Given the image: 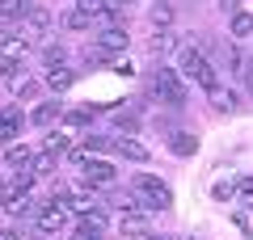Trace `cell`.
<instances>
[{"label":"cell","mask_w":253,"mask_h":240,"mask_svg":"<svg viewBox=\"0 0 253 240\" xmlns=\"http://www.w3.org/2000/svg\"><path fill=\"white\" fill-rule=\"evenodd\" d=\"M0 240H21V236H17L13 228H4V232H0Z\"/></svg>","instance_id":"34"},{"label":"cell","mask_w":253,"mask_h":240,"mask_svg":"<svg viewBox=\"0 0 253 240\" xmlns=\"http://www.w3.org/2000/svg\"><path fill=\"white\" fill-rule=\"evenodd\" d=\"M114 148H118V156L135 160V164H144V160H148V148H144V143H135V139H118Z\"/></svg>","instance_id":"16"},{"label":"cell","mask_w":253,"mask_h":240,"mask_svg":"<svg viewBox=\"0 0 253 240\" xmlns=\"http://www.w3.org/2000/svg\"><path fill=\"white\" fill-rule=\"evenodd\" d=\"M72 72H68V68H51V72H46V84H51V89L55 93H63V89H68V84H72Z\"/></svg>","instance_id":"18"},{"label":"cell","mask_w":253,"mask_h":240,"mask_svg":"<svg viewBox=\"0 0 253 240\" xmlns=\"http://www.w3.org/2000/svg\"><path fill=\"white\" fill-rule=\"evenodd\" d=\"M63 26H68V30H93V13H84L81 4H76V9L63 13Z\"/></svg>","instance_id":"17"},{"label":"cell","mask_w":253,"mask_h":240,"mask_svg":"<svg viewBox=\"0 0 253 240\" xmlns=\"http://www.w3.org/2000/svg\"><path fill=\"white\" fill-rule=\"evenodd\" d=\"M169 148H173V156H194V135H186V131H173L169 135Z\"/></svg>","instance_id":"15"},{"label":"cell","mask_w":253,"mask_h":240,"mask_svg":"<svg viewBox=\"0 0 253 240\" xmlns=\"http://www.w3.org/2000/svg\"><path fill=\"white\" fill-rule=\"evenodd\" d=\"M148 17H152V26H169V21H173V9H169V4H165V0H161V4H152V13H148Z\"/></svg>","instance_id":"24"},{"label":"cell","mask_w":253,"mask_h":240,"mask_svg":"<svg viewBox=\"0 0 253 240\" xmlns=\"http://www.w3.org/2000/svg\"><path fill=\"white\" fill-rule=\"evenodd\" d=\"M219 9H224V13H236V0H219Z\"/></svg>","instance_id":"33"},{"label":"cell","mask_w":253,"mask_h":240,"mask_svg":"<svg viewBox=\"0 0 253 240\" xmlns=\"http://www.w3.org/2000/svg\"><path fill=\"white\" fill-rule=\"evenodd\" d=\"M207 93H211V106H215L219 114H232V110L241 106V97H236V93H228V89H219V84H215V89H207Z\"/></svg>","instance_id":"12"},{"label":"cell","mask_w":253,"mask_h":240,"mask_svg":"<svg viewBox=\"0 0 253 240\" xmlns=\"http://www.w3.org/2000/svg\"><path fill=\"white\" fill-rule=\"evenodd\" d=\"M232 194H236V190H232V181H219V186H215V198H219V202H228Z\"/></svg>","instance_id":"30"},{"label":"cell","mask_w":253,"mask_h":240,"mask_svg":"<svg viewBox=\"0 0 253 240\" xmlns=\"http://www.w3.org/2000/svg\"><path fill=\"white\" fill-rule=\"evenodd\" d=\"M110 118H114V126H118V131H126V135H135V131H139V118L131 114V110H114Z\"/></svg>","instance_id":"19"},{"label":"cell","mask_w":253,"mask_h":240,"mask_svg":"<svg viewBox=\"0 0 253 240\" xmlns=\"http://www.w3.org/2000/svg\"><path fill=\"white\" fill-rule=\"evenodd\" d=\"M232 219H236V228H245V232L253 236V211H236Z\"/></svg>","instance_id":"29"},{"label":"cell","mask_w":253,"mask_h":240,"mask_svg":"<svg viewBox=\"0 0 253 240\" xmlns=\"http://www.w3.org/2000/svg\"><path fill=\"white\" fill-rule=\"evenodd\" d=\"M30 240H42V236H30Z\"/></svg>","instance_id":"37"},{"label":"cell","mask_w":253,"mask_h":240,"mask_svg":"<svg viewBox=\"0 0 253 240\" xmlns=\"http://www.w3.org/2000/svg\"><path fill=\"white\" fill-rule=\"evenodd\" d=\"M4 160H9V169H30V160H34V156H30L26 148H9V156H4Z\"/></svg>","instance_id":"23"},{"label":"cell","mask_w":253,"mask_h":240,"mask_svg":"<svg viewBox=\"0 0 253 240\" xmlns=\"http://www.w3.org/2000/svg\"><path fill=\"white\" fill-rule=\"evenodd\" d=\"M144 240H173V236H144Z\"/></svg>","instance_id":"36"},{"label":"cell","mask_w":253,"mask_h":240,"mask_svg":"<svg viewBox=\"0 0 253 240\" xmlns=\"http://www.w3.org/2000/svg\"><path fill=\"white\" fill-rule=\"evenodd\" d=\"M114 164H106V160H89L84 164V186H114Z\"/></svg>","instance_id":"6"},{"label":"cell","mask_w":253,"mask_h":240,"mask_svg":"<svg viewBox=\"0 0 253 240\" xmlns=\"http://www.w3.org/2000/svg\"><path fill=\"white\" fill-rule=\"evenodd\" d=\"M55 164H59V156H51V152H38V156L30 160V173H34V177H51Z\"/></svg>","instance_id":"14"},{"label":"cell","mask_w":253,"mask_h":240,"mask_svg":"<svg viewBox=\"0 0 253 240\" xmlns=\"http://www.w3.org/2000/svg\"><path fill=\"white\" fill-rule=\"evenodd\" d=\"M46 152H51V156H63V152H72V139L59 135V131H51L46 135Z\"/></svg>","instance_id":"20"},{"label":"cell","mask_w":253,"mask_h":240,"mask_svg":"<svg viewBox=\"0 0 253 240\" xmlns=\"http://www.w3.org/2000/svg\"><path fill=\"white\" fill-rule=\"evenodd\" d=\"M42 59H46V68H63V46L46 42V46H42Z\"/></svg>","instance_id":"26"},{"label":"cell","mask_w":253,"mask_h":240,"mask_svg":"<svg viewBox=\"0 0 253 240\" xmlns=\"http://www.w3.org/2000/svg\"><path fill=\"white\" fill-rule=\"evenodd\" d=\"M0 17H4V21L26 17V4H21V0H0Z\"/></svg>","instance_id":"25"},{"label":"cell","mask_w":253,"mask_h":240,"mask_svg":"<svg viewBox=\"0 0 253 240\" xmlns=\"http://www.w3.org/2000/svg\"><path fill=\"white\" fill-rule=\"evenodd\" d=\"M232 34L236 38H249L253 34V13H232Z\"/></svg>","instance_id":"21"},{"label":"cell","mask_w":253,"mask_h":240,"mask_svg":"<svg viewBox=\"0 0 253 240\" xmlns=\"http://www.w3.org/2000/svg\"><path fill=\"white\" fill-rule=\"evenodd\" d=\"M118 228H123V236H152V228H148V219H144L139 211L123 215V223H118Z\"/></svg>","instance_id":"10"},{"label":"cell","mask_w":253,"mask_h":240,"mask_svg":"<svg viewBox=\"0 0 253 240\" xmlns=\"http://www.w3.org/2000/svg\"><path fill=\"white\" fill-rule=\"evenodd\" d=\"M63 223H68V211H63V206H42V211H38V228L42 232H59Z\"/></svg>","instance_id":"8"},{"label":"cell","mask_w":253,"mask_h":240,"mask_svg":"<svg viewBox=\"0 0 253 240\" xmlns=\"http://www.w3.org/2000/svg\"><path fill=\"white\" fill-rule=\"evenodd\" d=\"M131 194H135L139 211H169L173 206V190L165 186V181H156L152 173H139V177L131 181Z\"/></svg>","instance_id":"1"},{"label":"cell","mask_w":253,"mask_h":240,"mask_svg":"<svg viewBox=\"0 0 253 240\" xmlns=\"http://www.w3.org/2000/svg\"><path fill=\"white\" fill-rule=\"evenodd\" d=\"M59 118H63V106H59V101H46V106L34 110V126H55Z\"/></svg>","instance_id":"13"},{"label":"cell","mask_w":253,"mask_h":240,"mask_svg":"<svg viewBox=\"0 0 253 240\" xmlns=\"http://www.w3.org/2000/svg\"><path fill=\"white\" fill-rule=\"evenodd\" d=\"M152 93L165 106H186V89H181V80H177L173 68H156L152 72Z\"/></svg>","instance_id":"3"},{"label":"cell","mask_w":253,"mask_h":240,"mask_svg":"<svg viewBox=\"0 0 253 240\" xmlns=\"http://www.w3.org/2000/svg\"><path fill=\"white\" fill-rule=\"evenodd\" d=\"M131 4H135V0H110V9H118V13H126Z\"/></svg>","instance_id":"32"},{"label":"cell","mask_w":253,"mask_h":240,"mask_svg":"<svg viewBox=\"0 0 253 240\" xmlns=\"http://www.w3.org/2000/svg\"><path fill=\"white\" fill-rule=\"evenodd\" d=\"M241 194H253V177H245V181H241Z\"/></svg>","instance_id":"35"},{"label":"cell","mask_w":253,"mask_h":240,"mask_svg":"<svg viewBox=\"0 0 253 240\" xmlns=\"http://www.w3.org/2000/svg\"><path fill=\"white\" fill-rule=\"evenodd\" d=\"M30 42H34L30 34H13V38H0V63H17L21 55L30 51Z\"/></svg>","instance_id":"4"},{"label":"cell","mask_w":253,"mask_h":240,"mask_svg":"<svg viewBox=\"0 0 253 240\" xmlns=\"http://www.w3.org/2000/svg\"><path fill=\"white\" fill-rule=\"evenodd\" d=\"M81 59L89 63V68H93V63H110V51H106V46H97V42H89V46L81 51Z\"/></svg>","instance_id":"22"},{"label":"cell","mask_w":253,"mask_h":240,"mask_svg":"<svg viewBox=\"0 0 253 240\" xmlns=\"http://www.w3.org/2000/svg\"><path fill=\"white\" fill-rule=\"evenodd\" d=\"M17 131H21V114L17 110H4V114H0V143H13Z\"/></svg>","instance_id":"9"},{"label":"cell","mask_w":253,"mask_h":240,"mask_svg":"<svg viewBox=\"0 0 253 240\" xmlns=\"http://www.w3.org/2000/svg\"><path fill=\"white\" fill-rule=\"evenodd\" d=\"M110 148H114V143L101 139V135H89V139H84V152H89V156H93V152H110Z\"/></svg>","instance_id":"27"},{"label":"cell","mask_w":253,"mask_h":240,"mask_svg":"<svg viewBox=\"0 0 253 240\" xmlns=\"http://www.w3.org/2000/svg\"><path fill=\"white\" fill-rule=\"evenodd\" d=\"M46 30H51V9L30 4V9H26V34H30V38H42Z\"/></svg>","instance_id":"5"},{"label":"cell","mask_w":253,"mask_h":240,"mask_svg":"<svg viewBox=\"0 0 253 240\" xmlns=\"http://www.w3.org/2000/svg\"><path fill=\"white\" fill-rule=\"evenodd\" d=\"M228 68H232L236 80H253V59L245 51H236V46H228Z\"/></svg>","instance_id":"7"},{"label":"cell","mask_w":253,"mask_h":240,"mask_svg":"<svg viewBox=\"0 0 253 240\" xmlns=\"http://www.w3.org/2000/svg\"><path fill=\"white\" fill-rule=\"evenodd\" d=\"M169 46H173V38H169V34H156V38H152V46H148V51H152L156 59H161V55L169 51Z\"/></svg>","instance_id":"28"},{"label":"cell","mask_w":253,"mask_h":240,"mask_svg":"<svg viewBox=\"0 0 253 240\" xmlns=\"http://www.w3.org/2000/svg\"><path fill=\"white\" fill-rule=\"evenodd\" d=\"M126 42H131V38H126V30H123V26H110V30H101V38H97V46H106V51H123Z\"/></svg>","instance_id":"11"},{"label":"cell","mask_w":253,"mask_h":240,"mask_svg":"<svg viewBox=\"0 0 253 240\" xmlns=\"http://www.w3.org/2000/svg\"><path fill=\"white\" fill-rule=\"evenodd\" d=\"M181 76L194 80V84H203V89H215L219 80H215V68L207 63V55L194 51V46H181Z\"/></svg>","instance_id":"2"},{"label":"cell","mask_w":253,"mask_h":240,"mask_svg":"<svg viewBox=\"0 0 253 240\" xmlns=\"http://www.w3.org/2000/svg\"><path fill=\"white\" fill-rule=\"evenodd\" d=\"M101 4H106V0H81V9H84V13H93V17L101 13Z\"/></svg>","instance_id":"31"}]
</instances>
